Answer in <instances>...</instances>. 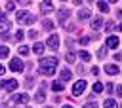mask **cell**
Listing matches in <instances>:
<instances>
[{"label": "cell", "instance_id": "23", "mask_svg": "<svg viewBox=\"0 0 122 108\" xmlns=\"http://www.w3.org/2000/svg\"><path fill=\"white\" fill-rule=\"evenodd\" d=\"M90 42H92V40H90L88 36H84V38H80V44H82V45H88Z\"/></svg>", "mask_w": 122, "mask_h": 108}, {"label": "cell", "instance_id": "30", "mask_svg": "<svg viewBox=\"0 0 122 108\" xmlns=\"http://www.w3.org/2000/svg\"><path fill=\"white\" fill-rule=\"evenodd\" d=\"M4 72H6V68H4V66H2V64H0V76H2V74H4Z\"/></svg>", "mask_w": 122, "mask_h": 108}, {"label": "cell", "instance_id": "9", "mask_svg": "<svg viewBox=\"0 0 122 108\" xmlns=\"http://www.w3.org/2000/svg\"><path fill=\"white\" fill-rule=\"evenodd\" d=\"M40 8H42V11H44V13H50V11L53 9V6H51V2H50V0H44V2L40 4Z\"/></svg>", "mask_w": 122, "mask_h": 108}, {"label": "cell", "instance_id": "35", "mask_svg": "<svg viewBox=\"0 0 122 108\" xmlns=\"http://www.w3.org/2000/svg\"><path fill=\"white\" fill-rule=\"evenodd\" d=\"M63 108H72V106H69V104H65V106H63Z\"/></svg>", "mask_w": 122, "mask_h": 108}, {"label": "cell", "instance_id": "26", "mask_svg": "<svg viewBox=\"0 0 122 108\" xmlns=\"http://www.w3.org/2000/svg\"><path fill=\"white\" fill-rule=\"evenodd\" d=\"M67 61L69 63H74V53H67Z\"/></svg>", "mask_w": 122, "mask_h": 108}, {"label": "cell", "instance_id": "27", "mask_svg": "<svg viewBox=\"0 0 122 108\" xmlns=\"http://www.w3.org/2000/svg\"><path fill=\"white\" fill-rule=\"evenodd\" d=\"M84 108H97V104H95V102H93V100H92V102H88V104H86V106H84Z\"/></svg>", "mask_w": 122, "mask_h": 108}, {"label": "cell", "instance_id": "34", "mask_svg": "<svg viewBox=\"0 0 122 108\" xmlns=\"http://www.w3.org/2000/svg\"><path fill=\"white\" fill-rule=\"evenodd\" d=\"M72 2H74V4H80V2H82V0H72Z\"/></svg>", "mask_w": 122, "mask_h": 108}, {"label": "cell", "instance_id": "5", "mask_svg": "<svg viewBox=\"0 0 122 108\" xmlns=\"http://www.w3.org/2000/svg\"><path fill=\"white\" fill-rule=\"evenodd\" d=\"M48 45H50L51 49H57V47H59V38H57V34H51V36L48 38Z\"/></svg>", "mask_w": 122, "mask_h": 108}, {"label": "cell", "instance_id": "33", "mask_svg": "<svg viewBox=\"0 0 122 108\" xmlns=\"http://www.w3.org/2000/svg\"><path fill=\"white\" fill-rule=\"evenodd\" d=\"M19 2H21V4H29V0H19Z\"/></svg>", "mask_w": 122, "mask_h": 108}, {"label": "cell", "instance_id": "10", "mask_svg": "<svg viewBox=\"0 0 122 108\" xmlns=\"http://www.w3.org/2000/svg\"><path fill=\"white\" fill-rule=\"evenodd\" d=\"M116 45H118V38H116V36H109V38H107V47L114 49Z\"/></svg>", "mask_w": 122, "mask_h": 108}, {"label": "cell", "instance_id": "25", "mask_svg": "<svg viewBox=\"0 0 122 108\" xmlns=\"http://www.w3.org/2000/svg\"><path fill=\"white\" fill-rule=\"evenodd\" d=\"M105 53H107V47H101V49L97 51V57H101V59H103V57H105Z\"/></svg>", "mask_w": 122, "mask_h": 108}, {"label": "cell", "instance_id": "7", "mask_svg": "<svg viewBox=\"0 0 122 108\" xmlns=\"http://www.w3.org/2000/svg\"><path fill=\"white\" fill-rule=\"evenodd\" d=\"M71 76H72V74H71L69 68H61V74H59L61 80H59V81H67V80H71Z\"/></svg>", "mask_w": 122, "mask_h": 108}, {"label": "cell", "instance_id": "4", "mask_svg": "<svg viewBox=\"0 0 122 108\" xmlns=\"http://www.w3.org/2000/svg\"><path fill=\"white\" fill-rule=\"evenodd\" d=\"M10 68H11L13 72H23V63H21L19 59H11V63H10Z\"/></svg>", "mask_w": 122, "mask_h": 108}, {"label": "cell", "instance_id": "36", "mask_svg": "<svg viewBox=\"0 0 122 108\" xmlns=\"http://www.w3.org/2000/svg\"><path fill=\"white\" fill-rule=\"evenodd\" d=\"M109 2H116V0H109Z\"/></svg>", "mask_w": 122, "mask_h": 108}, {"label": "cell", "instance_id": "21", "mask_svg": "<svg viewBox=\"0 0 122 108\" xmlns=\"http://www.w3.org/2000/svg\"><path fill=\"white\" fill-rule=\"evenodd\" d=\"M8 53H10L8 47L6 45H0V57H8Z\"/></svg>", "mask_w": 122, "mask_h": 108}, {"label": "cell", "instance_id": "29", "mask_svg": "<svg viewBox=\"0 0 122 108\" xmlns=\"http://www.w3.org/2000/svg\"><path fill=\"white\" fill-rule=\"evenodd\" d=\"M6 9H13V2H8L6 4Z\"/></svg>", "mask_w": 122, "mask_h": 108}, {"label": "cell", "instance_id": "2", "mask_svg": "<svg viewBox=\"0 0 122 108\" xmlns=\"http://www.w3.org/2000/svg\"><path fill=\"white\" fill-rule=\"evenodd\" d=\"M17 21H21V23H23V21H25V23H27V25H30V23H32V21H34V17H32V15H30V13H29V11H25V9H21V11H19V13H17Z\"/></svg>", "mask_w": 122, "mask_h": 108}, {"label": "cell", "instance_id": "17", "mask_svg": "<svg viewBox=\"0 0 122 108\" xmlns=\"http://www.w3.org/2000/svg\"><path fill=\"white\" fill-rule=\"evenodd\" d=\"M93 91H95V93H101V91H103V83H101V81H95V83H93Z\"/></svg>", "mask_w": 122, "mask_h": 108}, {"label": "cell", "instance_id": "1", "mask_svg": "<svg viewBox=\"0 0 122 108\" xmlns=\"http://www.w3.org/2000/svg\"><path fill=\"white\" fill-rule=\"evenodd\" d=\"M57 63H59V59H57V57H48V59H42V63H40V74L51 76V74L55 72Z\"/></svg>", "mask_w": 122, "mask_h": 108}, {"label": "cell", "instance_id": "18", "mask_svg": "<svg viewBox=\"0 0 122 108\" xmlns=\"http://www.w3.org/2000/svg\"><path fill=\"white\" fill-rule=\"evenodd\" d=\"M78 17H80V19H88V17H90V9H82V11L78 13Z\"/></svg>", "mask_w": 122, "mask_h": 108}, {"label": "cell", "instance_id": "16", "mask_svg": "<svg viewBox=\"0 0 122 108\" xmlns=\"http://www.w3.org/2000/svg\"><path fill=\"white\" fill-rule=\"evenodd\" d=\"M78 55H80V59H82V61H90V59H92V55H90L88 51H80Z\"/></svg>", "mask_w": 122, "mask_h": 108}, {"label": "cell", "instance_id": "14", "mask_svg": "<svg viewBox=\"0 0 122 108\" xmlns=\"http://www.w3.org/2000/svg\"><path fill=\"white\" fill-rule=\"evenodd\" d=\"M32 51H34V53H38V55H40V53H42V51H44V44H42V42H38V44H34V47H32Z\"/></svg>", "mask_w": 122, "mask_h": 108}, {"label": "cell", "instance_id": "11", "mask_svg": "<svg viewBox=\"0 0 122 108\" xmlns=\"http://www.w3.org/2000/svg\"><path fill=\"white\" fill-rule=\"evenodd\" d=\"M97 8H99V11H103V13H105V11H109V4H107V2H103V0H99V2H97Z\"/></svg>", "mask_w": 122, "mask_h": 108}, {"label": "cell", "instance_id": "20", "mask_svg": "<svg viewBox=\"0 0 122 108\" xmlns=\"http://www.w3.org/2000/svg\"><path fill=\"white\" fill-rule=\"evenodd\" d=\"M101 25H103V19H99V17H97V19H93V25H92V27H93V28H99Z\"/></svg>", "mask_w": 122, "mask_h": 108}, {"label": "cell", "instance_id": "6", "mask_svg": "<svg viewBox=\"0 0 122 108\" xmlns=\"http://www.w3.org/2000/svg\"><path fill=\"white\" fill-rule=\"evenodd\" d=\"M17 85H19V83H17L15 80H8V81H4V89H6V91H13V89H17Z\"/></svg>", "mask_w": 122, "mask_h": 108}, {"label": "cell", "instance_id": "28", "mask_svg": "<svg viewBox=\"0 0 122 108\" xmlns=\"http://www.w3.org/2000/svg\"><path fill=\"white\" fill-rule=\"evenodd\" d=\"M21 38H23V32L17 30V32H15V40H21Z\"/></svg>", "mask_w": 122, "mask_h": 108}, {"label": "cell", "instance_id": "3", "mask_svg": "<svg viewBox=\"0 0 122 108\" xmlns=\"http://www.w3.org/2000/svg\"><path fill=\"white\" fill-rule=\"evenodd\" d=\"M84 89H86V81H84V80H78V81L72 85V93H74V95H82Z\"/></svg>", "mask_w": 122, "mask_h": 108}, {"label": "cell", "instance_id": "8", "mask_svg": "<svg viewBox=\"0 0 122 108\" xmlns=\"http://www.w3.org/2000/svg\"><path fill=\"white\" fill-rule=\"evenodd\" d=\"M11 100H13V102H17V104H25V102L29 100V97H27V95H13V97H11Z\"/></svg>", "mask_w": 122, "mask_h": 108}, {"label": "cell", "instance_id": "15", "mask_svg": "<svg viewBox=\"0 0 122 108\" xmlns=\"http://www.w3.org/2000/svg\"><path fill=\"white\" fill-rule=\"evenodd\" d=\"M105 70H107L109 74H116V72H118V66H116V64H107Z\"/></svg>", "mask_w": 122, "mask_h": 108}, {"label": "cell", "instance_id": "12", "mask_svg": "<svg viewBox=\"0 0 122 108\" xmlns=\"http://www.w3.org/2000/svg\"><path fill=\"white\" fill-rule=\"evenodd\" d=\"M103 106H105V108H118V104H116L112 99H107V100L103 102Z\"/></svg>", "mask_w": 122, "mask_h": 108}, {"label": "cell", "instance_id": "22", "mask_svg": "<svg viewBox=\"0 0 122 108\" xmlns=\"http://www.w3.org/2000/svg\"><path fill=\"white\" fill-rule=\"evenodd\" d=\"M44 28L46 30H53V23L51 21H44Z\"/></svg>", "mask_w": 122, "mask_h": 108}, {"label": "cell", "instance_id": "32", "mask_svg": "<svg viewBox=\"0 0 122 108\" xmlns=\"http://www.w3.org/2000/svg\"><path fill=\"white\" fill-rule=\"evenodd\" d=\"M116 93H118V95L122 97V87H118V89H116Z\"/></svg>", "mask_w": 122, "mask_h": 108}, {"label": "cell", "instance_id": "19", "mask_svg": "<svg viewBox=\"0 0 122 108\" xmlns=\"http://www.w3.org/2000/svg\"><path fill=\"white\" fill-rule=\"evenodd\" d=\"M51 87H53V91H63V81H55Z\"/></svg>", "mask_w": 122, "mask_h": 108}, {"label": "cell", "instance_id": "24", "mask_svg": "<svg viewBox=\"0 0 122 108\" xmlns=\"http://www.w3.org/2000/svg\"><path fill=\"white\" fill-rule=\"evenodd\" d=\"M19 53H21V55H27V53H29V47H27V45H21V47H19Z\"/></svg>", "mask_w": 122, "mask_h": 108}, {"label": "cell", "instance_id": "31", "mask_svg": "<svg viewBox=\"0 0 122 108\" xmlns=\"http://www.w3.org/2000/svg\"><path fill=\"white\" fill-rule=\"evenodd\" d=\"M116 30H120V32H122V23H118V25H116Z\"/></svg>", "mask_w": 122, "mask_h": 108}, {"label": "cell", "instance_id": "13", "mask_svg": "<svg viewBox=\"0 0 122 108\" xmlns=\"http://www.w3.org/2000/svg\"><path fill=\"white\" fill-rule=\"evenodd\" d=\"M69 13H71V11H69V9H63V11H59V13H57V17H59V21H61V23H63V21H65V19H67V17H69Z\"/></svg>", "mask_w": 122, "mask_h": 108}]
</instances>
